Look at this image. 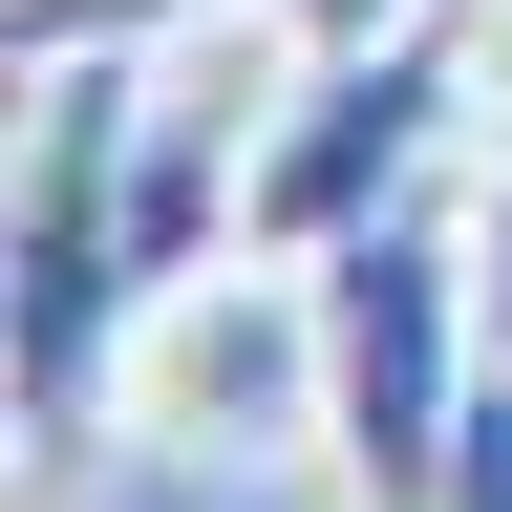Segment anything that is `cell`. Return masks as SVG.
Instances as JSON below:
<instances>
[{"label":"cell","instance_id":"5b68a950","mask_svg":"<svg viewBox=\"0 0 512 512\" xmlns=\"http://www.w3.org/2000/svg\"><path fill=\"white\" fill-rule=\"evenodd\" d=\"M214 0H0V43L22 64H150V43H192Z\"/></svg>","mask_w":512,"mask_h":512},{"label":"cell","instance_id":"52a82bcc","mask_svg":"<svg viewBox=\"0 0 512 512\" xmlns=\"http://www.w3.org/2000/svg\"><path fill=\"white\" fill-rule=\"evenodd\" d=\"M470 320H491V384H512V150H470Z\"/></svg>","mask_w":512,"mask_h":512},{"label":"cell","instance_id":"3957f363","mask_svg":"<svg viewBox=\"0 0 512 512\" xmlns=\"http://www.w3.org/2000/svg\"><path fill=\"white\" fill-rule=\"evenodd\" d=\"M128 448L171 470H320V278L299 256H214L128 320V384H107Z\"/></svg>","mask_w":512,"mask_h":512},{"label":"cell","instance_id":"9c48e42d","mask_svg":"<svg viewBox=\"0 0 512 512\" xmlns=\"http://www.w3.org/2000/svg\"><path fill=\"white\" fill-rule=\"evenodd\" d=\"M470 128H491V150H512V0H491V22H470Z\"/></svg>","mask_w":512,"mask_h":512},{"label":"cell","instance_id":"ba28073f","mask_svg":"<svg viewBox=\"0 0 512 512\" xmlns=\"http://www.w3.org/2000/svg\"><path fill=\"white\" fill-rule=\"evenodd\" d=\"M448 512H512V384L470 406V448H448Z\"/></svg>","mask_w":512,"mask_h":512},{"label":"cell","instance_id":"8992f818","mask_svg":"<svg viewBox=\"0 0 512 512\" xmlns=\"http://www.w3.org/2000/svg\"><path fill=\"white\" fill-rule=\"evenodd\" d=\"M278 64H363V43H448V0H256Z\"/></svg>","mask_w":512,"mask_h":512},{"label":"cell","instance_id":"277c9868","mask_svg":"<svg viewBox=\"0 0 512 512\" xmlns=\"http://www.w3.org/2000/svg\"><path fill=\"white\" fill-rule=\"evenodd\" d=\"M491 150L470 128V43H363V64H299L256 107V192H235V256H342L384 214H427V171Z\"/></svg>","mask_w":512,"mask_h":512},{"label":"cell","instance_id":"7a4b0ae2","mask_svg":"<svg viewBox=\"0 0 512 512\" xmlns=\"http://www.w3.org/2000/svg\"><path fill=\"white\" fill-rule=\"evenodd\" d=\"M299 278H320V512H448V448L491 406L470 214H384Z\"/></svg>","mask_w":512,"mask_h":512},{"label":"cell","instance_id":"6da1fadb","mask_svg":"<svg viewBox=\"0 0 512 512\" xmlns=\"http://www.w3.org/2000/svg\"><path fill=\"white\" fill-rule=\"evenodd\" d=\"M150 299V64H22V448L107 427Z\"/></svg>","mask_w":512,"mask_h":512}]
</instances>
